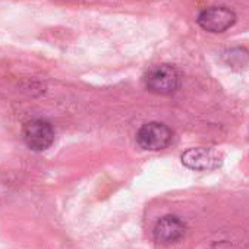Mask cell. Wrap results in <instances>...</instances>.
<instances>
[{
  "mask_svg": "<svg viewBox=\"0 0 249 249\" xmlns=\"http://www.w3.org/2000/svg\"><path fill=\"white\" fill-rule=\"evenodd\" d=\"M145 85L154 94H175L180 88V72L172 65H157L145 75Z\"/></svg>",
  "mask_w": 249,
  "mask_h": 249,
  "instance_id": "obj_1",
  "label": "cell"
},
{
  "mask_svg": "<svg viewBox=\"0 0 249 249\" xmlns=\"http://www.w3.org/2000/svg\"><path fill=\"white\" fill-rule=\"evenodd\" d=\"M173 138L172 129L164 123L150 122L140 128L137 134V142L141 148L148 151H160L170 145Z\"/></svg>",
  "mask_w": 249,
  "mask_h": 249,
  "instance_id": "obj_2",
  "label": "cell"
},
{
  "mask_svg": "<svg viewBox=\"0 0 249 249\" xmlns=\"http://www.w3.org/2000/svg\"><path fill=\"white\" fill-rule=\"evenodd\" d=\"M22 137L30 150L46 151L54 142V129L47 120L36 119L24 124Z\"/></svg>",
  "mask_w": 249,
  "mask_h": 249,
  "instance_id": "obj_3",
  "label": "cell"
},
{
  "mask_svg": "<svg viewBox=\"0 0 249 249\" xmlns=\"http://www.w3.org/2000/svg\"><path fill=\"white\" fill-rule=\"evenodd\" d=\"M180 160L183 166H186L188 169L198 170V172H208L221 166L223 156L214 148L196 147V148L186 150L182 154Z\"/></svg>",
  "mask_w": 249,
  "mask_h": 249,
  "instance_id": "obj_4",
  "label": "cell"
},
{
  "mask_svg": "<svg viewBox=\"0 0 249 249\" xmlns=\"http://www.w3.org/2000/svg\"><path fill=\"white\" fill-rule=\"evenodd\" d=\"M236 22V15L233 11L223 8V6H214L204 9L198 15V25L208 31V33H224L229 28H231Z\"/></svg>",
  "mask_w": 249,
  "mask_h": 249,
  "instance_id": "obj_5",
  "label": "cell"
},
{
  "mask_svg": "<svg viewBox=\"0 0 249 249\" xmlns=\"http://www.w3.org/2000/svg\"><path fill=\"white\" fill-rule=\"evenodd\" d=\"M186 226L176 215H164L161 217L154 227V237L157 242L169 245L180 240L185 236Z\"/></svg>",
  "mask_w": 249,
  "mask_h": 249,
  "instance_id": "obj_6",
  "label": "cell"
}]
</instances>
